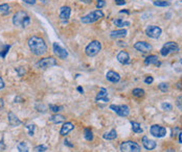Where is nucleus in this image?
Listing matches in <instances>:
<instances>
[{"mask_svg": "<svg viewBox=\"0 0 182 152\" xmlns=\"http://www.w3.org/2000/svg\"><path fill=\"white\" fill-rule=\"evenodd\" d=\"M110 109L115 112L118 116H120V117H128L129 114H130V109H129L128 105H125V104H121V105L111 104V105H110Z\"/></svg>", "mask_w": 182, "mask_h": 152, "instance_id": "0eeeda50", "label": "nucleus"}, {"mask_svg": "<svg viewBox=\"0 0 182 152\" xmlns=\"http://www.w3.org/2000/svg\"><path fill=\"white\" fill-rule=\"evenodd\" d=\"M65 117L64 116H62V115H59V114H56V115H54V116H51L50 118H49V121L52 123H54V124H59V123H63V122H65Z\"/></svg>", "mask_w": 182, "mask_h": 152, "instance_id": "4be33fe9", "label": "nucleus"}, {"mask_svg": "<svg viewBox=\"0 0 182 152\" xmlns=\"http://www.w3.org/2000/svg\"><path fill=\"white\" fill-rule=\"evenodd\" d=\"M161 32H162V29L159 26H156V25H150L145 29V35L149 38H152V39H158L160 37Z\"/></svg>", "mask_w": 182, "mask_h": 152, "instance_id": "1a4fd4ad", "label": "nucleus"}, {"mask_svg": "<svg viewBox=\"0 0 182 152\" xmlns=\"http://www.w3.org/2000/svg\"><path fill=\"white\" fill-rule=\"evenodd\" d=\"M131 125H132V129H133V131L135 132V134H142L143 132V129L141 128V126H140L139 123L133 122V121H132Z\"/></svg>", "mask_w": 182, "mask_h": 152, "instance_id": "a878e982", "label": "nucleus"}, {"mask_svg": "<svg viewBox=\"0 0 182 152\" xmlns=\"http://www.w3.org/2000/svg\"><path fill=\"white\" fill-rule=\"evenodd\" d=\"M176 104H177L178 109H180V110H182V95L178 96V97H177V101H176Z\"/></svg>", "mask_w": 182, "mask_h": 152, "instance_id": "e433bc0d", "label": "nucleus"}, {"mask_svg": "<svg viewBox=\"0 0 182 152\" xmlns=\"http://www.w3.org/2000/svg\"><path fill=\"white\" fill-rule=\"evenodd\" d=\"M30 18L24 10H19L14 15L13 17V24L17 27H21V28H25L29 25Z\"/></svg>", "mask_w": 182, "mask_h": 152, "instance_id": "f03ea898", "label": "nucleus"}, {"mask_svg": "<svg viewBox=\"0 0 182 152\" xmlns=\"http://www.w3.org/2000/svg\"><path fill=\"white\" fill-rule=\"evenodd\" d=\"M17 149H18V152H29L28 144H27L26 142H20V143H18Z\"/></svg>", "mask_w": 182, "mask_h": 152, "instance_id": "b1692460", "label": "nucleus"}, {"mask_svg": "<svg viewBox=\"0 0 182 152\" xmlns=\"http://www.w3.org/2000/svg\"><path fill=\"white\" fill-rule=\"evenodd\" d=\"M73 128H74V126H73L72 123H71V122H66V123L63 124L62 128H61V130H60V134L64 137V135L69 134V132L72 130Z\"/></svg>", "mask_w": 182, "mask_h": 152, "instance_id": "6ab92c4d", "label": "nucleus"}, {"mask_svg": "<svg viewBox=\"0 0 182 152\" xmlns=\"http://www.w3.org/2000/svg\"><path fill=\"white\" fill-rule=\"evenodd\" d=\"M25 128L27 129V131H28V135H30V137H32L35 134V129H36V125L35 124H26L25 125Z\"/></svg>", "mask_w": 182, "mask_h": 152, "instance_id": "c756f323", "label": "nucleus"}, {"mask_svg": "<svg viewBox=\"0 0 182 152\" xmlns=\"http://www.w3.org/2000/svg\"><path fill=\"white\" fill-rule=\"evenodd\" d=\"M161 107L163 110H172L173 109V105L171 103H167V102H164V103L161 104Z\"/></svg>", "mask_w": 182, "mask_h": 152, "instance_id": "c9c22d12", "label": "nucleus"}, {"mask_svg": "<svg viewBox=\"0 0 182 152\" xmlns=\"http://www.w3.org/2000/svg\"><path fill=\"white\" fill-rule=\"evenodd\" d=\"M0 14L3 16H6L10 14V5L7 3L1 4L0 5Z\"/></svg>", "mask_w": 182, "mask_h": 152, "instance_id": "bb28decb", "label": "nucleus"}, {"mask_svg": "<svg viewBox=\"0 0 182 152\" xmlns=\"http://www.w3.org/2000/svg\"><path fill=\"white\" fill-rule=\"evenodd\" d=\"M158 89L161 91V92H167V90H169V84H165V82H162L158 85Z\"/></svg>", "mask_w": 182, "mask_h": 152, "instance_id": "72a5a7b5", "label": "nucleus"}, {"mask_svg": "<svg viewBox=\"0 0 182 152\" xmlns=\"http://www.w3.org/2000/svg\"><path fill=\"white\" fill-rule=\"evenodd\" d=\"M156 1H158V0H156Z\"/></svg>", "mask_w": 182, "mask_h": 152, "instance_id": "864d4df0", "label": "nucleus"}, {"mask_svg": "<svg viewBox=\"0 0 182 152\" xmlns=\"http://www.w3.org/2000/svg\"><path fill=\"white\" fill-rule=\"evenodd\" d=\"M102 18H104V13L102 12L101 10H93V12L89 13L88 15L84 16V17H82L81 21H82V23H84V24H91V23H94V22L101 20Z\"/></svg>", "mask_w": 182, "mask_h": 152, "instance_id": "7ed1b4c3", "label": "nucleus"}, {"mask_svg": "<svg viewBox=\"0 0 182 152\" xmlns=\"http://www.w3.org/2000/svg\"><path fill=\"white\" fill-rule=\"evenodd\" d=\"M106 78L107 80H109L110 82H113V84H116L120 80V76L119 74L116 73L114 71H108L106 74Z\"/></svg>", "mask_w": 182, "mask_h": 152, "instance_id": "dca6fc26", "label": "nucleus"}, {"mask_svg": "<svg viewBox=\"0 0 182 152\" xmlns=\"http://www.w3.org/2000/svg\"><path fill=\"white\" fill-rule=\"evenodd\" d=\"M134 48L141 53H148L152 50V45L148 42H145V41H139V42L134 44Z\"/></svg>", "mask_w": 182, "mask_h": 152, "instance_id": "9b49d317", "label": "nucleus"}, {"mask_svg": "<svg viewBox=\"0 0 182 152\" xmlns=\"http://www.w3.org/2000/svg\"><path fill=\"white\" fill-rule=\"evenodd\" d=\"M78 91H79V92L81 93V94H83V93H84V90H83L81 87H79V88H78Z\"/></svg>", "mask_w": 182, "mask_h": 152, "instance_id": "09e8293b", "label": "nucleus"}, {"mask_svg": "<svg viewBox=\"0 0 182 152\" xmlns=\"http://www.w3.org/2000/svg\"><path fill=\"white\" fill-rule=\"evenodd\" d=\"M119 149L121 152H140V146L133 141H127L120 144Z\"/></svg>", "mask_w": 182, "mask_h": 152, "instance_id": "39448f33", "label": "nucleus"}, {"mask_svg": "<svg viewBox=\"0 0 182 152\" xmlns=\"http://www.w3.org/2000/svg\"><path fill=\"white\" fill-rule=\"evenodd\" d=\"M127 35V30L126 29H117V30H113L110 34V37L112 39H120V38H125Z\"/></svg>", "mask_w": 182, "mask_h": 152, "instance_id": "412c9836", "label": "nucleus"}, {"mask_svg": "<svg viewBox=\"0 0 182 152\" xmlns=\"http://www.w3.org/2000/svg\"><path fill=\"white\" fill-rule=\"evenodd\" d=\"M171 3L169 1H164V0H158V1H154V5L156 6H169Z\"/></svg>", "mask_w": 182, "mask_h": 152, "instance_id": "7c9ffc66", "label": "nucleus"}, {"mask_svg": "<svg viewBox=\"0 0 182 152\" xmlns=\"http://www.w3.org/2000/svg\"><path fill=\"white\" fill-rule=\"evenodd\" d=\"M70 14H71V9L69 6H62L60 9V13H59L60 19L63 21H67L70 17Z\"/></svg>", "mask_w": 182, "mask_h": 152, "instance_id": "4468645a", "label": "nucleus"}, {"mask_svg": "<svg viewBox=\"0 0 182 152\" xmlns=\"http://www.w3.org/2000/svg\"><path fill=\"white\" fill-rule=\"evenodd\" d=\"M3 106H4V102L2 100V98H0V109H2Z\"/></svg>", "mask_w": 182, "mask_h": 152, "instance_id": "de8ad7c7", "label": "nucleus"}, {"mask_svg": "<svg viewBox=\"0 0 182 152\" xmlns=\"http://www.w3.org/2000/svg\"><path fill=\"white\" fill-rule=\"evenodd\" d=\"M49 109L50 110H52L54 113H59V112H61V110L63 109V106H59V105H54V104H50L49 105Z\"/></svg>", "mask_w": 182, "mask_h": 152, "instance_id": "2f4dec72", "label": "nucleus"}, {"mask_svg": "<svg viewBox=\"0 0 182 152\" xmlns=\"http://www.w3.org/2000/svg\"><path fill=\"white\" fill-rule=\"evenodd\" d=\"M105 5H106V2H105V0H98V2H96V7L98 9H102V7H104Z\"/></svg>", "mask_w": 182, "mask_h": 152, "instance_id": "4c0bfd02", "label": "nucleus"}, {"mask_svg": "<svg viewBox=\"0 0 182 152\" xmlns=\"http://www.w3.org/2000/svg\"><path fill=\"white\" fill-rule=\"evenodd\" d=\"M16 71L18 72V74H19V76H20V77H21L22 75H23L24 73H25V70H24V69L22 68V67H19V68H17V69H16Z\"/></svg>", "mask_w": 182, "mask_h": 152, "instance_id": "58836bf2", "label": "nucleus"}, {"mask_svg": "<svg viewBox=\"0 0 182 152\" xmlns=\"http://www.w3.org/2000/svg\"><path fill=\"white\" fill-rule=\"evenodd\" d=\"M48 1H49V0H41V2H42L43 4H46V3H47Z\"/></svg>", "mask_w": 182, "mask_h": 152, "instance_id": "3c124183", "label": "nucleus"}, {"mask_svg": "<svg viewBox=\"0 0 182 152\" xmlns=\"http://www.w3.org/2000/svg\"><path fill=\"white\" fill-rule=\"evenodd\" d=\"M82 2H85V3H91V0H81Z\"/></svg>", "mask_w": 182, "mask_h": 152, "instance_id": "8fccbe9b", "label": "nucleus"}, {"mask_svg": "<svg viewBox=\"0 0 182 152\" xmlns=\"http://www.w3.org/2000/svg\"><path fill=\"white\" fill-rule=\"evenodd\" d=\"M5 87V84H4V81H3V79L0 77V90H2L3 88Z\"/></svg>", "mask_w": 182, "mask_h": 152, "instance_id": "c03bdc74", "label": "nucleus"}, {"mask_svg": "<svg viewBox=\"0 0 182 152\" xmlns=\"http://www.w3.org/2000/svg\"><path fill=\"white\" fill-rule=\"evenodd\" d=\"M117 60L119 62L120 64H123V65H128V64H130L131 62V59H130V55L127 51H119L116 56Z\"/></svg>", "mask_w": 182, "mask_h": 152, "instance_id": "ddd939ff", "label": "nucleus"}, {"mask_svg": "<svg viewBox=\"0 0 182 152\" xmlns=\"http://www.w3.org/2000/svg\"><path fill=\"white\" fill-rule=\"evenodd\" d=\"M180 63H181V65H182V60H180Z\"/></svg>", "mask_w": 182, "mask_h": 152, "instance_id": "603ef678", "label": "nucleus"}, {"mask_svg": "<svg viewBox=\"0 0 182 152\" xmlns=\"http://www.w3.org/2000/svg\"><path fill=\"white\" fill-rule=\"evenodd\" d=\"M7 118H9V124H10V126H12V127H17V126H19L22 123L21 121L19 120V118L17 117V116H16L12 112L9 113V115H7Z\"/></svg>", "mask_w": 182, "mask_h": 152, "instance_id": "2eb2a0df", "label": "nucleus"}, {"mask_svg": "<svg viewBox=\"0 0 182 152\" xmlns=\"http://www.w3.org/2000/svg\"><path fill=\"white\" fill-rule=\"evenodd\" d=\"M65 145H67V146H69V147H71V148H72L73 147V145H72V144H70L69 142H68V141L67 140H65Z\"/></svg>", "mask_w": 182, "mask_h": 152, "instance_id": "a18cd8bd", "label": "nucleus"}, {"mask_svg": "<svg viewBox=\"0 0 182 152\" xmlns=\"http://www.w3.org/2000/svg\"><path fill=\"white\" fill-rule=\"evenodd\" d=\"M95 100L98 101V102H100V101L108 102V101H109L108 93H107V90L105 89V88H102V89L100 90V92H98V95H96Z\"/></svg>", "mask_w": 182, "mask_h": 152, "instance_id": "f3484780", "label": "nucleus"}, {"mask_svg": "<svg viewBox=\"0 0 182 152\" xmlns=\"http://www.w3.org/2000/svg\"><path fill=\"white\" fill-rule=\"evenodd\" d=\"M102 49V44L100 41H92L87 45V47L85 48V53L88 56H95Z\"/></svg>", "mask_w": 182, "mask_h": 152, "instance_id": "20e7f679", "label": "nucleus"}, {"mask_svg": "<svg viewBox=\"0 0 182 152\" xmlns=\"http://www.w3.org/2000/svg\"><path fill=\"white\" fill-rule=\"evenodd\" d=\"M132 94H133V96L134 97H136V98H141L145 96V91H143L142 89H134L133 91H132Z\"/></svg>", "mask_w": 182, "mask_h": 152, "instance_id": "cd10ccee", "label": "nucleus"}, {"mask_svg": "<svg viewBox=\"0 0 182 152\" xmlns=\"http://www.w3.org/2000/svg\"><path fill=\"white\" fill-rule=\"evenodd\" d=\"M179 51V46L177 45V43L175 42H167L165 43L163 47L160 49V54L162 56H167L171 53L174 52H178Z\"/></svg>", "mask_w": 182, "mask_h": 152, "instance_id": "423d86ee", "label": "nucleus"}, {"mask_svg": "<svg viewBox=\"0 0 182 152\" xmlns=\"http://www.w3.org/2000/svg\"><path fill=\"white\" fill-rule=\"evenodd\" d=\"M142 145L147 150H153V149L156 148V143L154 141L150 140L147 137H143L142 138Z\"/></svg>", "mask_w": 182, "mask_h": 152, "instance_id": "a211bd4d", "label": "nucleus"}, {"mask_svg": "<svg viewBox=\"0 0 182 152\" xmlns=\"http://www.w3.org/2000/svg\"><path fill=\"white\" fill-rule=\"evenodd\" d=\"M28 47L30 51L35 55H43L47 51V46H46L45 41L42 38L37 37V35H32L28 39Z\"/></svg>", "mask_w": 182, "mask_h": 152, "instance_id": "f257e3e1", "label": "nucleus"}, {"mask_svg": "<svg viewBox=\"0 0 182 152\" xmlns=\"http://www.w3.org/2000/svg\"><path fill=\"white\" fill-rule=\"evenodd\" d=\"M115 2H116V4L118 5H124L126 3V0H115Z\"/></svg>", "mask_w": 182, "mask_h": 152, "instance_id": "37998d69", "label": "nucleus"}, {"mask_svg": "<svg viewBox=\"0 0 182 152\" xmlns=\"http://www.w3.org/2000/svg\"><path fill=\"white\" fill-rule=\"evenodd\" d=\"M22 101H23V100H22V98H21V97H19V96H18V97H16V98H15V102H22Z\"/></svg>", "mask_w": 182, "mask_h": 152, "instance_id": "49530a36", "label": "nucleus"}, {"mask_svg": "<svg viewBox=\"0 0 182 152\" xmlns=\"http://www.w3.org/2000/svg\"><path fill=\"white\" fill-rule=\"evenodd\" d=\"M150 132L152 135H154L155 138H163L167 134V128H164L161 125H152L150 128Z\"/></svg>", "mask_w": 182, "mask_h": 152, "instance_id": "9d476101", "label": "nucleus"}, {"mask_svg": "<svg viewBox=\"0 0 182 152\" xmlns=\"http://www.w3.org/2000/svg\"><path fill=\"white\" fill-rule=\"evenodd\" d=\"M23 2H25L27 4H35L36 3V0H22Z\"/></svg>", "mask_w": 182, "mask_h": 152, "instance_id": "79ce46f5", "label": "nucleus"}, {"mask_svg": "<svg viewBox=\"0 0 182 152\" xmlns=\"http://www.w3.org/2000/svg\"><path fill=\"white\" fill-rule=\"evenodd\" d=\"M84 137L85 139L87 141H92L93 140V134H92V130L89 128H86L84 130Z\"/></svg>", "mask_w": 182, "mask_h": 152, "instance_id": "c85d7f7f", "label": "nucleus"}, {"mask_svg": "<svg viewBox=\"0 0 182 152\" xmlns=\"http://www.w3.org/2000/svg\"><path fill=\"white\" fill-rule=\"evenodd\" d=\"M57 65V60L54 59V57H45V59L40 60L39 62L36 64V67L38 69H47L50 68L52 66Z\"/></svg>", "mask_w": 182, "mask_h": 152, "instance_id": "6e6552de", "label": "nucleus"}, {"mask_svg": "<svg viewBox=\"0 0 182 152\" xmlns=\"http://www.w3.org/2000/svg\"><path fill=\"white\" fill-rule=\"evenodd\" d=\"M48 149V147L46 145H39V146H36L35 147V151L36 152H44Z\"/></svg>", "mask_w": 182, "mask_h": 152, "instance_id": "473e14b6", "label": "nucleus"}, {"mask_svg": "<svg viewBox=\"0 0 182 152\" xmlns=\"http://www.w3.org/2000/svg\"><path fill=\"white\" fill-rule=\"evenodd\" d=\"M113 23H114V25H115V26H118V27H124V26H129V25H130V22L124 21L121 18L115 19V20L113 21Z\"/></svg>", "mask_w": 182, "mask_h": 152, "instance_id": "393cba45", "label": "nucleus"}, {"mask_svg": "<svg viewBox=\"0 0 182 152\" xmlns=\"http://www.w3.org/2000/svg\"><path fill=\"white\" fill-rule=\"evenodd\" d=\"M52 47H54V53L58 55V57H60L61 60H66V57L68 56V52L66 51L65 48L60 46L58 43H54Z\"/></svg>", "mask_w": 182, "mask_h": 152, "instance_id": "f8f14e48", "label": "nucleus"}, {"mask_svg": "<svg viewBox=\"0 0 182 152\" xmlns=\"http://www.w3.org/2000/svg\"><path fill=\"white\" fill-rule=\"evenodd\" d=\"M5 149V145L3 143V138L1 139V141H0V151H3Z\"/></svg>", "mask_w": 182, "mask_h": 152, "instance_id": "a19ab883", "label": "nucleus"}, {"mask_svg": "<svg viewBox=\"0 0 182 152\" xmlns=\"http://www.w3.org/2000/svg\"><path fill=\"white\" fill-rule=\"evenodd\" d=\"M153 81H154V78L152 76H148L147 78L145 79V84H151Z\"/></svg>", "mask_w": 182, "mask_h": 152, "instance_id": "ea45409f", "label": "nucleus"}, {"mask_svg": "<svg viewBox=\"0 0 182 152\" xmlns=\"http://www.w3.org/2000/svg\"><path fill=\"white\" fill-rule=\"evenodd\" d=\"M145 64L147 66L149 65H155V66H160V62H159V59L157 55H150L147 59L145 60Z\"/></svg>", "mask_w": 182, "mask_h": 152, "instance_id": "aec40b11", "label": "nucleus"}, {"mask_svg": "<svg viewBox=\"0 0 182 152\" xmlns=\"http://www.w3.org/2000/svg\"><path fill=\"white\" fill-rule=\"evenodd\" d=\"M103 138L105 140H108V141H112V140H115L117 138V132L115 129H111L109 132H106V134H104Z\"/></svg>", "mask_w": 182, "mask_h": 152, "instance_id": "5701e85b", "label": "nucleus"}, {"mask_svg": "<svg viewBox=\"0 0 182 152\" xmlns=\"http://www.w3.org/2000/svg\"><path fill=\"white\" fill-rule=\"evenodd\" d=\"M10 45H5L3 47V50H2V52H0V56L2 57V59H4L5 57V55H6V53L9 52V49H10Z\"/></svg>", "mask_w": 182, "mask_h": 152, "instance_id": "f704fd0d", "label": "nucleus"}]
</instances>
